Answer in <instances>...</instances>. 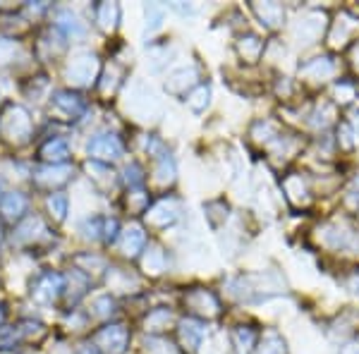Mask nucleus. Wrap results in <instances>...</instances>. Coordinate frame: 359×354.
<instances>
[{
	"instance_id": "nucleus-1",
	"label": "nucleus",
	"mask_w": 359,
	"mask_h": 354,
	"mask_svg": "<svg viewBox=\"0 0 359 354\" xmlns=\"http://www.w3.org/2000/svg\"><path fill=\"white\" fill-rule=\"evenodd\" d=\"M0 118H3L0 120V130H3V134L8 136L10 141L24 144V141L31 136V115H29V110L22 108V105L10 103L8 110H5Z\"/></svg>"
},
{
	"instance_id": "nucleus-2",
	"label": "nucleus",
	"mask_w": 359,
	"mask_h": 354,
	"mask_svg": "<svg viewBox=\"0 0 359 354\" xmlns=\"http://www.w3.org/2000/svg\"><path fill=\"white\" fill-rule=\"evenodd\" d=\"M96 57L91 55V53H79L70 60V65H67V79H70L72 84H89L96 75Z\"/></svg>"
},
{
	"instance_id": "nucleus-3",
	"label": "nucleus",
	"mask_w": 359,
	"mask_h": 354,
	"mask_svg": "<svg viewBox=\"0 0 359 354\" xmlns=\"http://www.w3.org/2000/svg\"><path fill=\"white\" fill-rule=\"evenodd\" d=\"M62 278L58 273H44V276L36 278V283L31 285V297L41 304H51L58 294L62 292Z\"/></svg>"
},
{
	"instance_id": "nucleus-4",
	"label": "nucleus",
	"mask_w": 359,
	"mask_h": 354,
	"mask_svg": "<svg viewBox=\"0 0 359 354\" xmlns=\"http://www.w3.org/2000/svg\"><path fill=\"white\" fill-rule=\"evenodd\" d=\"M123 153V144L118 141V136L113 134H96L89 141V156L94 161H115Z\"/></svg>"
},
{
	"instance_id": "nucleus-5",
	"label": "nucleus",
	"mask_w": 359,
	"mask_h": 354,
	"mask_svg": "<svg viewBox=\"0 0 359 354\" xmlns=\"http://www.w3.org/2000/svg\"><path fill=\"white\" fill-rule=\"evenodd\" d=\"M96 342L98 350L108 354H123L125 345H128V330H125V326H105L103 330L96 333Z\"/></svg>"
},
{
	"instance_id": "nucleus-6",
	"label": "nucleus",
	"mask_w": 359,
	"mask_h": 354,
	"mask_svg": "<svg viewBox=\"0 0 359 354\" xmlns=\"http://www.w3.org/2000/svg\"><path fill=\"white\" fill-rule=\"evenodd\" d=\"M51 105L55 108V113L62 115V118H72V120L84 110L82 96H77V94H72V91H55L51 98Z\"/></svg>"
},
{
	"instance_id": "nucleus-7",
	"label": "nucleus",
	"mask_w": 359,
	"mask_h": 354,
	"mask_svg": "<svg viewBox=\"0 0 359 354\" xmlns=\"http://www.w3.org/2000/svg\"><path fill=\"white\" fill-rule=\"evenodd\" d=\"M29 209V199L22 192H8L0 199V213L8 220H19Z\"/></svg>"
},
{
	"instance_id": "nucleus-8",
	"label": "nucleus",
	"mask_w": 359,
	"mask_h": 354,
	"mask_svg": "<svg viewBox=\"0 0 359 354\" xmlns=\"http://www.w3.org/2000/svg\"><path fill=\"white\" fill-rule=\"evenodd\" d=\"M70 172L72 170L67 166H46L34 175V182H36V187L53 189V184H58V187L65 184L67 179H70Z\"/></svg>"
},
{
	"instance_id": "nucleus-9",
	"label": "nucleus",
	"mask_w": 359,
	"mask_h": 354,
	"mask_svg": "<svg viewBox=\"0 0 359 354\" xmlns=\"http://www.w3.org/2000/svg\"><path fill=\"white\" fill-rule=\"evenodd\" d=\"M39 158L49 166H60L70 158V146H67L65 139H49L39 149Z\"/></svg>"
},
{
	"instance_id": "nucleus-10",
	"label": "nucleus",
	"mask_w": 359,
	"mask_h": 354,
	"mask_svg": "<svg viewBox=\"0 0 359 354\" xmlns=\"http://www.w3.org/2000/svg\"><path fill=\"white\" fill-rule=\"evenodd\" d=\"M44 232H49L46 230V225H44V220L41 218H26L24 223L17 228V240L19 242H24V240L39 242L41 237H44Z\"/></svg>"
},
{
	"instance_id": "nucleus-11",
	"label": "nucleus",
	"mask_w": 359,
	"mask_h": 354,
	"mask_svg": "<svg viewBox=\"0 0 359 354\" xmlns=\"http://www.w3.org/2000/svg\"><path fill=\"white\" fill-rule=\"evenodd\" d=\"M19 340H22V330L15 326H0V352L17 350Z\"/></svg>"
},
{
	"instance_id": "nucleus-12",
	"label": "nucleus",
	"mask_w": 359,
	"mask_h": 354,
	"mask_svg": "<svg viewBox=\"0 0 359 354\" xmlns=\"http://www.w3.org/2000/svg\"><path fill=\"white\" fill-rule=\"evenodd\" d=\"M46 209H49L51 218L55 220V223H60V220H65V215H67V197L60 192L51 194L49 202H46Z\"/></svg>"
},
{
	"instance_id": "nucleus-13",
	"label": "nucleus",
	"mask_w": 359,
	"mask_h": 354,
	"mask_svg": "<svg viewBox=\"0 0 359 354\" xmlns=\"http://www.w3.org/2000/svg\"><path fill=\"white\" fill-rule=\"evenodd\" d=\"M115 19H118V8H115V5H110V3L96 5V22L101 29H105V31L113 29Z\"/></svg>"
},
{
	"instance_id": "nucleus-14",
	"label": "nucleus",
	"mask_w": 359,
	"mask_h": 354,
	"mask_svg": "<svg viewBox=\"0 0 359 354\" xmlns=\"http://www.w3.org/2000/svg\"><path fill=\"white\" fill-rule=\"evenodd\" d=\"M55 26L58 29H65V34H84V26L79 24V19L72 12H67V10H60V12H58Z\"/></svg>"
},
{
	"instance_id": "nucleus-15",
	"label": "nucleus",
	"mask_w": 359,
	"mask_h": 354,
	"mask_svg": "<svg viewBox=\"0 0 359 354\" xmlns=\"http://www.w3.org/2000/svg\"><path fill=\"white\" fill-rule=\"evenodd\" d=\"M144 245V232L132 228V230H125L123 232V249L125 254H137Z\"/></svg>"
},
{
	"instance_id": "nucleus-16",
	"label": "nucleus",
	"mask_w": 359,
	"mask_h": 354,
	"mask_svg": "<svg viewBox=\"0 0 359 354\" xmlns=\"http://www.w3.org/2000/svg\"><path fill=\"white\" fill-rule=\"evenodd\" d=\"M199 337H202V328H199V326H194V324H184L182 326V342L184 345H189L192 350H197Z\"/></svg>"
},
{
	"instance_id": "nucleus-17",
	"label": "nucleus",
	"mask_w": 359,
	"mask_h": 354,
	"mask_svg": "<svg viewBox=\"0 0 359 354\" xmlns=\"http://www.w3.org/2000/svg\"><path fill=\"white\" fill-rule=\"evenodd\" d=\"M15 53H17V44L12 39H0V65L12 60Z\"/></svg>"
},
{
	"instance_id": "nucleus-18",
	"label": "nucleus",
	"mask_w": 359,
	"mask_h": 354,
	"mask_svg": "<svg viewBox=\"0 0 359 354\" xmlns=\"http://www.w3.org/2000/svg\"><path fill=\"white\" fill-rule=\"evenodd\" d=\"M3 319H5V311H3V304H0V324H3Z\"/></svg>"
},
{
	"instance_id": "nucleus-19",
	"label": "nucleus",
	"mask_w": 359,
	"mask_h": 354,
	"mask_svg": "<svg viewBox=\"0 0 359 354\" xmlns=\"http://www.w3.org/2000/svg\"><path fill=\"white\" fill-rule=\"evenodd\" d=\"M3 237H5V235H3V225H0V242H3Z\"/></svg>"
},
{
	"instance_id": "nucleus-20",
	"label": "nucleus",
	"mask_w": 359,
	"mask_h": 354,
	"mask_svg": "<svg viewBox=\"0 0 359 354\" xmlns=\"http://www.w3.org/2000/svg\"><path fill=\"white\" fill-rule=\"evenodd\" d=\"M0 189H3V187H0ZM0 199H3V197H0Z\"/></svg>"
}]
</instances>
